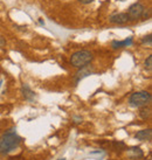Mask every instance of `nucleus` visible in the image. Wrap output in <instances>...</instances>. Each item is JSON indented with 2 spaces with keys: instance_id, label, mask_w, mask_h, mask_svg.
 I'll return each instance as SVG.
<instances>
[{
  "instance_id": "10",
  "label": "nucleus",
  "mask_w": 152,
  "mask_h": 160,
  "mask_svg": "<svg viewBox=\"0 0 152 160\" xmlns=\"http://www.w3.org/2000/svg\"><path fill=\"white\" fill-rule=\"evenodd\" d=\"M94 71L91 70V69H89L88 68V66L87 67H83V68H80V70L77 71V74L75 75V82L76 83H79L81 80H83L84 77H87V76L91 75Z\"/></svg>"
},
{
  "instance_id": "7",
  "label": "nucleus",
  "mask_w": 152,
  "mask_h": 160,
  "mask_svg": "<svg viewBox=\"0 0 152 160\" xmlns=\"http://www.w3.org/2000/svg\"><path fill=\"white\" fill-rule=\"evenodd\" d=\"M21 93H23V98L27 102L34 103L36 101V93L31 89V87L28 84H23L21 87Z\"/></svg>"
},
{
  "instance_id": "5",
  "label": "nucleus",
  "mask_w": 152,
  "mask_h": 160,
  "mask_svg": "<svg viewBox=\"0 0 152 160\" xmlns=\"http://www.w3.org/2000/svg\"><path fill=\"white\" fill-rule=\"evenodd\" d=\"M126 156L131 160H140L144 157L143 150L139 146H132V147H126L125 148Z\"/></svg>"
},
{
  "instance_id": "8",
  "label": "nucleus",
  "mask_w": 152,
  "mask_h": 160,
  "mask_svg": "<svg viewBox=\"0 0 152 160\" xmlns=\"http://www.w3.org/2000/svg\"><path fill=\"white\" fill-rule=\"evenodd\" d=\"M134 138L139 142H150L152 138L151 129H144L140 130V131H137L134 134Z\"/></svg>"
},
{
  "instance_id": "1",
  "label": "nucleus",
  "mask_w": 152,
  "mask_h": 160,
  "mask_svg": "<svg viewBox=\"0 0 152 160\" xmlns=\"http://www.w3.org/2000/svg\"><path fill=\"white\" fill-rule=\"evenodd\" d=\"M21 137L14 131V129L7 131L0 138V154H7L13 150L18 148L21 144Z\"/></svg>"
},
{
  "instance_id": "15",
  "label": "nucleus",
  "mask_w": 152,
  "mask_h": 160,
  "mask_svg": "<svg viewBox=\"0 0 152 160\" xmlns=\"http://www.w3.org/2000/svg\"><path fill=\"white\" fill-rule=\"evenodd\" d=\"M90 156H97V154H103V156H104V154H105V152H104V150H95V151H91L89 153Z\"/></svg>"
},
{
  "instance_id": "6",
  "label": "nucleus",
  "mask_w": 152,
  "mask_h": 160,
  "mask_svg": "<svg viewBox=\"0 0 152 160\" xmlns=\"http://www.w3.org/2000/svg\"><path fill=\"white\" fill-rule=\"evenodd\" d=\"M129 21V17L126 13L119 12V13H114L109 17V22L114 25H124Z\"/></svg>"
},
{
  "instance_id": "3",
  "label": "nucleus",
  "mask_w": 152,
  "mask_h": 160,
  "mask_svg": "<svg viewBox=\"0 0 152 160\" xmlns=\"http://www.w3.org/2000/svg\"><path fill=\"white\" fill-rule=\"evenodd\" d=\"M151 99L152 96L149 91H137L130 96L128 103L134 108H140L149 105L151 103Z\"/></svg>"
},
{
  "instance_id": "14",
  "label": "nucleus",
  "mask_w": 152,
  "mask_h": 160,
  "mask_svg": "<svg viewBox=\"0 0 152 160\" xmlns=\"http://www.w3.org/2000/svg\"><path fill=\"white\" fill-rule=\"evenodd\" d=\"M144 66H145V69L149 71H151L152 69V55H149L146 60H145V62H144Z\"/></svg>"
},
{
  "instance_id": "18",
  "label": "nucleus",
  "mask_w": 152,
  "mask_h": 160,
  "mask_svg": "<svg viewBox=\"0 0 152 160\" xmlns=\"http://www.w3.org/2000/svg\"><path fill=\"white\" fill-rule=\"evenodd\" d=\"M81 4H83V5H89V4H91L94 0H79Z\"/></svg>"
},
{
  "instance_id": "17",
  "label": "nucleus",
  "mask_w": 152,
  "mask_h": 160,
  "mask_svg": "<svg viewBox=\"0 0 152 160\" xmlns=\"http://www.w3.org/2000/svg\"><path fill=\"white\" fill-rule=\"evenodd\" d=\"M6 45V40H5V38L3 35H0V48H3L4 46Z\"/></svg>"
},
{
  "instance_id": "13",
  "label": "nucleus",
  "mask_w": 152,
  "mask_h": 160,
  "mask_svg": "<svg viewBox=\"0 0 152 160\" xmlns=\"http://www.w3.org/2000/svg\"><path fill=\"white\" fill-rule=\"evenodd\" d=\"M140 43H142V45H144V46H148V47H151V46H152V36H151V34H148L146 36L142 38Z\"/></svg>"
},
{
  "instance_id": "12",
  "label": "nucleus",
  "mask_w": 152,
  "mask_h": 160,
  "mask_svg": "<svg viewBox=\"0 0 152 160\" xmlns=\"http://www.w3.org/2000/svg\"><path fill=\"white\" fill-rule=\"evenodd\" d=\"M111 148L114 150L115 152H118V153H121L122 151H125L126 148V145L124 142H119V140H115V142H111Z\"/></svg>"
},
{
  "instance_id": "11",
  "label": "nucleus",
  "mask_w": 152,
  "mask_h": 160,
  "mask_svg": "<svg viewBox=\"0 0 152 160\" xmlns=\"http://www.w3.org/2000/svg\"><path fill=\"white\" fill-rule=\"evenodd\" d=\"M138 115L142 119H144V120L149 119V118L151 117V108L148 107V105H145V107H140Z\"/></svg>"
},
{
  "instance_id": "20",
  "label": "nucleus",
  "mask_w": 152,
  "mask_h": 160,
  "mask_svg": "<svg viewBox=\"0 0 152 160\" xmlns=\"http://www.w3.org/2000/svg\"><path fill=\"white\" fill-rule=\"evenodd\" d=\"M39 23H40L41 26H45V21H43V20H42V19H39Z\"/></svg>"
},
{
  "instance_id": "19",
  "label": "nucleus",
  "mask_w": 152,
  "mask_h": 160,
  "mask_svg": "<svg viewBox=\"0 0 152 160\" xmlns=\"http://www.w3.org/2000/svg\"><path fill=\"white\" fill-rule=\"evenodd\" d=\"M74 120H75V123H81V122H82V118H81V117H74Z\"/></svg>"
},
{
  "instance_id": "4",
  "label": "nucleus",
  "mask_w": 152,
  "mask_h": 160,
  "mask_svg": "<svg viewBox=\"0 0 152 160\" xmlns=\"http://www.w3.org/2000/svg\"><path fill=\"white\" fill-rule=\"evenodd\" d=\"M144 9H145V6H144L142 2H134L128 8V17H129V20H137V19H140L142 15L144 13Z\"/></svg>"
},
{
  "instance_id": "9",
  "label": "nucleus",
  "mask_w": 152,
  "mask_h": 160,
  "mask_svg": "<svg viewBox=\"0 0 152 160\" xmlns=\"http://www.w3.org/2000/svg\"><path fill=\"white\" fill-rule=\"evenodd\" d=\"M134 45V38L132 36H130L128 39L123 41H117V40H114L111 42V47L112 49H121V48H125V47H130V46Z\"/></svg>"
},
{
  "instance_id": "21",
  "label": "nucleus",
  "mask_w": 152,
  "mask_h": 160,
  "mask_svg": "<svg viewBox=\"0 0 152 160\" xmlns=\"http://www.w3.org/2000/svg\"><path fill=\"white\" fill-rule=\"evenodd\" d=\"M58 160H66V158H62V159H58Z\"/></svg>"
},
{
  "instance_id": "2",
  "label": "nucleus",
  "mask_w": 152,
  "mask_h": 160,
  "mask_svg": "<svg viewBox=\"0 0 152 160\" xmlns=\"http://www.w3.org/2000/svg\"><path fill=\"white\" fill-rule=\"evenodd\" d=\"M93 60H94V54L89 50H77L70 56L72 66H74L77 69L87 67L88 64L93 62Z\"/></svg>"
},
{
  "instance_id": "22",
  "label": "nucleus",
  "mask_w": 152,
  "mask_h": 160,
  "mask_svg": "<svg viewBox=\"0 0 152 160\" xmlns=\"http://www.w3.org/2000/svg\"><path fill=\"white\" fill-rule=\"evenodd\" d=\"M146 160H150V159H146Z\"/></svg>"
},
{
  "instance_id": "16",
  "label": "nucleus",
  "mask_w": 152,
  "mask_h": 160,
  "mask_svg": "<svg viewBox=\"0 0 152 160\" xmlns=\"http://www.w3.org/2000/svg\"><path fill=\"white\" fill-rule=\"evenodd\" d=\"M150 15H151V9H148V11H146V9H144V13H143V15H142V18L146 20V19L150 18Z\"/></svg>"
}]
</instances>
